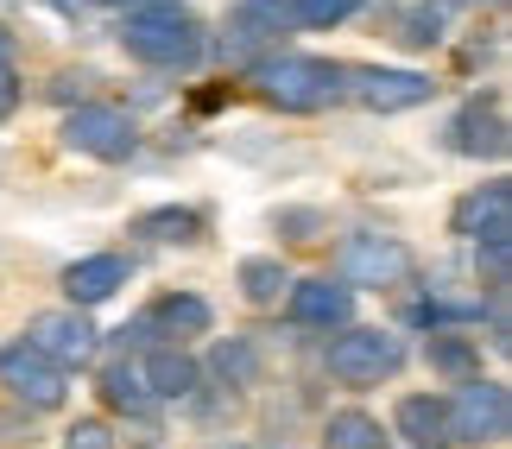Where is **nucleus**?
<instances>
[{
  "label": "nucleus",
  "instance_id": "f257e3e1",
  "mask_svg": "<svg viewBox=\"0 0 512 449\" xmlns=\"http://www.w3.org/2000/svg\"><path fill=\"white\" fill-rule=\"evenodd\" d=\"M342 64H329V57H298V51H272L253 64V83L272 108L285 114H323L329 102L342 95Z\"/></svg>",
  "mask_w": 512,
  "mask_h": 449
},
{
  "label": "nucleus",
  "instance_id": "f03ea898",
  "mask_svg": "<svg viewBox=\"0 0 512 449\" xmlns=\"http://www.w3.org/2000/svg\"><path fill=\"white\" fill-rule=\"evenodd\" d=\"M121 45H127V57H140V64H152V70H190L196 57H203V26L177 7H152V13H127V26H121Z\"/></svg>",
  "mask_w": 512,
  "mask_h": 449
},
{
  "label": "nucleus",
  "instance_id": "7ed1b4c3",
  "mask_svg": "<svg viewBox=\"0 0 512 449\" xmlns=\"http://www.w3.org/2000/svg\"><path fill=\"white\" fill-rule=\"evenodd\" d=\"M443 418H449V443H468V449H494L512 437V399L500 380H481L468 374L456 380V399H443Z\"/></svg>",
  "mask_w": 512,
  "mask_h": 449
},
{
  "label": "nucleus",
  "instance_id": "20e7f679",
  "mask_svg": "<svg viewBox=\"0 0 512 449\" xmlns=\"http://www.w3.org/2000/svg\"><path fill=\"white\" fill-rule=\"evenodd\" d=\"M405 367V342L392 336V329H348L329 342V374L342 386H380Z\"/></svg>",
  "mask_w": 512,
  "mask_h": 449
},
{
  "label": "nucleus",
  "instance_id": "39448f33",
  "mask_svg": "<svg viewBox=\"0 0 512 449\" xmlns=\"http://www.w3.org/2000/svg\"><path fill=\"white\" fill-rule=\"evenodd\" d=\"M64 146L83 152V159H102V165H121L133 159L140 146V127H133L127 108H108V102H83L64 114Z\"/></svg>",
  "mask_w": 512,
  "mask_h": 449
},
{
  "label": "nucleus",
  "instance_id": "423d86ee",
  "mask_svg": "<svg viewBox=\"0 0 512 449\" xmlns=\"http://www.w3.org/2000/svg\"><path fill=\"white\" fill-rule=\"evenodd\" d=\"M0 386H7V393L26 405V412H57V405L70 399V374H64L51 355H38L26 336L0 348Z\"/></svg>",
  "mask_w": 512,
  "mask_h": 449
},
{
  "label": "nucleus",
  "instance_id": "0eeeda50",
  "mask_svg": "<svg viewBox=\"0 0 512 449\" xmlns=\"http://www.w3.org/2000/svg\"><path fill=\"white\" fill-rule=\"evenodd\" d=\"M336 279L348 291L361 285H405L411 279V247L392 241V234H348L336 253Z\"/></svg>",
  "mask_w": 512,
  "mask_h": 449
},
{
  "label": "nucleus",
  "instance_id": "6e6552de",
  "mask_svg": "<svg viewBox=\"0 0 512 449\" xmlns=\"http://www.w3.org/2000/svg\"><path fill=\"white\" fill-rule=\"evenodd\" d=\"M26 342L38 348V355H51V361L70 374V367H89V361H95V342H102V329H95L83 310L70 304V310H38V317L26 323Z\"/></svg>",
  "mask_w": 512,
  "mask_h": 449
},
{
  "label": "nucleus",
  "instance_id": "1a4fd4ad",
  "mask_svg": "<svg viewBox=\"0 0 512 449\" xmlns=\"http://www.w3.org/2000/svg\"><path fill=\"white\" fill-rule=\"evenodd\" d=\"M285 26H298V19H291V0H241V7L228 13V57L234 64H260V57L279 51Z\"/></svg>",
  "mask_w": 512,
  "mask_h": 449
},
{
  "label": "nucleus",
  "instance_id": "9d476101",
  "mask_svg": "<svg viewBox=\"0 0 512 449\" xmlns=\"http://www.w3.org/2000/svg\"><path fill=\"white\" fill-rule=\"evenodd\" d=\"M449 228H456L462 241H475V247H512V184L494 178V184L468 190L456 203V216H449Z\"/></svg>",
  "mask_w": 512,
  "mask_h": 449
},
{
  "label": "nucleus",
  "instance_id": "9b49d317",
  "mask_svg": "<svg viewBox=\"0 0 512 449\" xmlns=\"http://www.w3.org/2000/svg\"><path fill=\"white\" fill-rule=\"evenodd\" d=\"M449 146H456L462 159H506L512 127H506L500 95H475V102H468L456 121H449Z\"/></svg>",
  "mask_w": 512,
  "mask_h": 449
},
{
  "label": "nucleus",
  "instance_id": "f8f14e48",
  "mask_svg": "<svg viewBox=\"0 0 512 449\" xmlns=\"http://www.w3.org/2000/svg\"><path fill=\"white\" fill-rule=\"evenodd\" d=\"M437 83L424 70H354V102L367 114H405V108H424Z\"/></svg>",
  "mask_w": 512,
  "mask_h": 449
},
{
  "label": "nucleus",
  "instance_id": "ddd939ff",
  "mask_svg": "<svg viewBox=\"0 0 512 449\" xmlns=\"http://www.w3.org/2000/svg\"><path fill=\"white\" fill-rule=\"evenodd\" d=\"M127 279H133V266L121 260V253H83V260L64 266V298L76 310H95V304H108Z\"/></svg>",
  "mask_w": 512,
  "mask_h": 449
},
{
  "label": "nucleus",
  "instance_id": "4468645a",
  "mask_svg": "<svg viewBox=\"0 0 512 449\" xmlns=\"http://www.w3.org/2000/svg\"><path fill=\"white\" fill-rule=\"evenodd\" d=\"M285 298H291V317L304 329H342L354 317V291L342 279H291Z\"/></svg>",
  "mask_w": 512,
  "mask_h": 449
},
{
  "label": "nucleus",
  "instance_id": "2eb2a0df",
  "mask_svg": "<svg viewBox=\"0 0 512 449\" xmlns=\"http://www.w3.org/2000/svg\"><path fill=\"white\" fill-rule=\"evenodd\" d=\"M209 323H215V317H209V304L196 298V291H171V298H159L140 323H133V336H146V329H165V336L184 342V336H209Z\"/></svg>",
  "mask_w": 512,
  "mask_h": 449
},
{
  "label": "nucleus",
  "instance_id": "dca6fc26",
  "mask_svg": "<svg viewBox=\"0 0 512 449\" xmlns=\"http://www.w3.org/2000/svg\"><path fill=\"white\" fill-rule=\"evenodd\" d=\"M392 431H399L411 449H443L449 443V418L437 393H405L399 412H392Z\"/></svg>",
  "mask_w": 512,
  "mask_h": 449
},
{
  "label": "nucleus",
  "instance_id": "f3484780",
  "mask_svg": "<svg viewBox=\"0 0 512 449\" xmlns=\"http://www.w3.org/2000/svg\"><path fill=\"white\" fill-rule=\"evenodd\" d=\"M140 374H146V386H152V399H190L196 386H203V367H196L184 348H152V355L140 361Z\"/></svg>",
  "mask_w": 512,
  "mask_h": 449
},
{
  "label": "nucleus",
  "instance_id": "a211bd4d",
  "mask_svg": "<svg viewBox=\"0 0 512 449\" xmlns=\"http://www.w3.org/2000/svg\"><path fill=\"white\" fill-rule=\"evenodd\" d=\"M102 405H108V412H127V418H152V412H159V399H152L140 361H108L102 367Z\"/></svg>",
  "mask_w": 512,
  "mask_h": 449
},
{
  "label": "nucleus",
  "instance_id": "6ab92c4d",
  "mask_svg": "<svg viewBox=\"0 0 512 449\" xmlns=\"http://www.w3.org/2000/svg\"><path fill=\"white\" fill-rule=\"evenodd\" d=\"M209 374L222 386H253V380H260V348H253L247 336H222L215 355H209Z\"/></svg>",
  "mask_w": 512,
  "mask_h": 449
},
{
  "label": "nucleus",
  "instance_id": "aec40b11",
  "mask_svg": "<svg viewBox=\"0 0 512 449\" xmlns=\"http://www.w3.org/2000/svg\"><path fill=\"white\" fill-rule=\"evenodd\" d=\"M323 449H386V431H380L373 412H329Z\"/></svg>",
  "mask_w": 512,
  "mask_h": 449
},
{
  "label": "nucleus",
  "instance_id": "412c9836",
  "mask_svg": "<svg viewBox=\"0 0 512 449\" xmlns=\"http://www.w3.org/2000/svg\"><path fill=\"white\" fill-rule=\"evenodd\" d=\"M241 298L247 304H279L285 298V285H291V272L279 266V260H266V253H253V260H241Z\"/></svg>",
  "mask_w": 512,
  "mask_h": 449
},
{
  "label": "nucleus",
  "instance_id": "4be33fe9",
  "mask_svg": "<svg viewBox=\"0 0 512 449\" xmlns=\"http://www.w3.org/2000/svg\"><path fill=\"white\" fill-rule=\"evenodd\" d=\"M430 367H437L443 380H468V374H481V355H475V342H468V336L430 329Z\"/></svg>",
  "mask_w": 512,
  "mask_h": 449
},
{
  "label": "nucleus",
  "instance_id": "5701e85b",
  "mask_svg": "<svg viewBox=\"0 0 512 449\" xmlns=\"http://www.w3.org/2000/svg\"><path fill=\"white\" fill-rule=\"evenodd\" d=\"M133 234H146V241H196L203 234V216L196 209H146Z\"/></svg>",
  "mask_w": 512,
  "mask_h": 449
},
{
  "label": "nucleus",
  "instance_id": "b1692460",
  "mask_svg": "<svg viewBox=\"0 0 512 449\" xmlns=\"http://www.w3.org/2000/svg\"><path fill=\"white\" fill-rule=\"evenodd\" d=\"M354 13H361V0H291V19L310 26V32H336Z\"/></svg>",
  "mask_w": 512,
  "mask_h": 449
},
{
  "label": "nucleus",
  "instance_id": "393cba45",
  "mask_svg": "<svg viewBox=\"0 0 512 449\" xmlns=\"http://www.w3.org/2000/svg\"><path fill=\"white\" fill-rule=\"evenodd\" d=\"M405 45L411 51H430V45H437V38H443V7H418V13H405Z\"/></svg>",
  "mask_w": 512,
  "mask_h": 449
},
{
  "label": "nucleus",
  "instance_id": "a878e982",
  "mask_svg": "<svg viewBox=\"0 0 512 449\" xmlns=\"http://www.w3.org/2000/svg\"><path fill=\"white\" fill-rule=\"evenodd\" d=\"M64 449H114V437H108L102 418H76L70 431H64Z\"/></svg>",
  "mask_w": 512,
  "mask_h": 449
},
{
  "label": "nucleus",
  "instance_id": "bb28decb",
  "mask_svg": "<svg viewBox=\"0 0 512 449\" xmlns=\"http://www.w3.org/2000/svg\"><path fill=\"white\" fill-rule=\"evenodd\" d=\"M19 108V76H13V64H0V121Z\"/></svg>",
  "mask_w": 512,
  "mask_h": 449
},
{
  "label": "nucleus",
  "instance_id": "cd10ccee",
  "mask_svg": "<svg viewBox=\"0 0 512 449\" xmlns=\"http://www.w3.org/2000/svg\"><path fill=\"white\" fill-rule=\"evenodd\" d=\"M114 13H152V7H171V0H102Z\"/></svg>",
  "mask_w": 512,
  "mask_h": 449
},
{
  "label": "nucleus",
  "instance_id": "c85d7f7f",
  "mask_svg": "<svg viewBox=\"0 0 512 449\" xmlns=\"http://www.w3.org/2000/svg\"><path fill=\"white\" fill-rule=\"evenodd\" d=\"M45 7H64V13H76V7H83V0H45Z\"/></svg>",
  "mask_w": 512,
  "mask_h": 449
},
{
  "label": "nucleus",
  "instance_id": "c756f323",
  "mask_svg": "<svg viewBox=\"0 0 512 449\" xmlns=\"http://www.w3.org/2000/svg\"><path fill=\"white\" fill-rule=\"evenodd\" d=\"M0 64H7V32H0Z\"/></svg>",
  "mask_w": 512,
  "mask_h": 449
}]
</instances>
